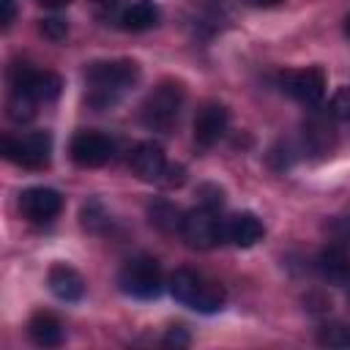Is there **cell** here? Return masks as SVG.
<instances>
[{"label": "cell", "mask_w": 350, "mask_h": 350, "mask_svg": "<svg viewBox=\"0 0 350 350\" xmlns=\"http://www.w3.org/2000/svg\"><path fill=\"white\" fill-rule=\"evenodd\" d=\"M139 82V63L129 57L115 60H96L85 71L88 85V104L96 109L115 107L134 85Z\"/></svg>", "instance_id": "6da1fadb"}, {"label": "cell", "mask_w": 350, "mask_h": 350, "mask_svg": "<svg viewBox=\"0 0 350 350\" xmlns=\"http://www.w3.org/2000/svg\"><path fill=\"white\" fill-rule=\"evenodd\" d=\"M170 293L178 304H183L200 314H213L227 301V293L219 282H213L197 271H189V268H178L170 276Z\"/></svg>", "instance_id": "7a4b0ae2"}, {"label": "cell", "mask_w": 350, "mask_h": 350, "mask_svg": "<svg viewBox=\"0 0 350 350\" xmlns=\"http://www.w3.org/2000/svg\"><path fill=\"white\" fill-rule=\"evenodd\" d=\"M183 98H186V90H183L180 82L167 79V82L156 85V88L145 96V101H142V107H139V120H142V126L150 129V131H170V129L175 126L178 115H180Z\"/></svg>", "instance_id": "3957f363"}, {"label": "cell", "mask_w": 350, "mask_h": 350, "mask_svg": "<svg viewBox=\"0 0 350 350\" xmlns=\"http://www.w3.org/2000/svg\"><path fill=\"white\" fill-rule=\"evenodd\" d=\"M118 284L126 295L139 298V301H150L164 287L161 265L148 254H137V257L126 260L123 268L118 271Z\"/></svg>", "instance_id": "277c9868"}, {"label": "cell", "mask_w": 350, "mask_h": 350, "mask_svg": "<svg viewBox=\"0 0 350 350\" xmlns=\"http://www.w3.org/2000/svg\"><path fill=\"white\" fill-rule=\"evenodd\" d=\"M180 235L191 249H213V246H219L227 238L224 235V219L219 216V208L200 202L197 208L183 213Z\"/></svg>", "instance_id": "5b68a950"}, {"label": "cell", "mask_w": 350, "mask_h": 350, "mask_svg": "<svg viewBox=\"0 0 350 350\" xmlns=\"http://www.w3.org/2000/svg\"><path fill=\"white\" fill-rule=\"evenodd\" d=\"M8 85L11 93L27 96L36 104L38 101H52L60 96L63 90V79L55 71H44V68H30V66H11L8 71Z\"/></svg>", "instance_id": "8992f818"}, {"label": "cell", "mask_w": 350, "mask_h": 350, "mask_svg": "<svg viewBox=\"0 0 350 350\" xmlns=\"http://www.w3.org/2000/svg\"><path fill=\"white\" fill-rule=\"evenodd\" d=\"M3 156L25 170H44L52 159V137L46 131H33L22 137H5L3 139Z\"/></svg>", "instance_id": "52a82bcc"}, {"label": "cell", "mask_w": 350, "mask_h": 350, "mask_svg": "<svg viewBox=\"0 0 350 350\" xmlns=\"http://www.w3.org/2000/svg\"><path fill=\"white\" fill-rule=\"evenodd\" d=\"M301 139H304V150L309 156H328L336 148V118L331 115V109L314 107L304 118Z\"/></svg>", "instance_id": "ba28073f"}, {"label": "cell", "mask_w": 350, "mask_h": 350, "mask_svg": "<svg viewBox=\"0 0 350 350\" xmlns=\"http://www.w3.org/2000/svg\"><path fill=\"white\" fill-rule=\"evenodd\" d=\"M279 85L287 96L306 107H317L320 98L325 96V74L320 68H298V71H284L279 77Z\"/></svg>", "instance_id": "9c48e42d"}, {"label": "cell", "mask_w": 350, "mask_h": 350, "mask_svg": "<svg viewBox=\"0 0 350 350\" xmlns=\"http://www.w3.org/2000/svg\"><path fill=\"white\" fill-rule=\"evenodd\" d=\"M68 153H71L74 164L93 170V167H104L115 156V142L98 131H79V134H74Z\"/></svg>", "instance_id": "30bf717a"}, {"label": "cell", "mask_w": 350, "mask_h": 350, "mask_svg": "<svg viewBox=\"0 0 350 350\" xmlns=\"http://www.w3.org/2000/svg\"><path fill=\"white\" fill-rule=\"evenodd\" d=\"M19 211L27 221L46 224L63 211V197H60V191H55L49 186H33L19 194Z\"/></svg>", "instance_id": "8fae6325"}, {"label": "cell", "mask_w": 350, "mask_h": 350, "mask_svg": "<svg viewBox=\"0 0 350 350\" xmlns=\"http://www.w3.org/2000/svg\"><path fill=\"white\" fill-rule=\"evenodd\" d=\"M227 123H230V112H227L224 104H219V101L202 104V107L197 109V115H194V142H197L200 148L216 145V142L224 137Z\"/></svg>", "instance_id": "7c38bea8"}, {"label": "cell", "mask_w": 350, "mask_h": 350, "mask_svg": "<svg viewBox=\"0 0 350 350\" xmlns=\"http://www.w3.org/2000/svg\"><path fill=\"white\" fill-rule=\"evenodd\" d=\"M129 164H131L134 175H137L139 180H148V183H159V180L164 178L167 167H170V164H167V156H164V148H161L159 142H153V139L139 142V145L134 148Z\"/></svg>", "instance_id": "4fadbf2b"}, {"label": "cell", "mask_w": 350, "mask_h": 350, "mask_svg": "<svg viewBox=\"0 0 350 350\" xmlns=\"http://www.w3.org/2000/svg\"><path fill=\"white\" fill-rule=\"evenodd\" d=\"M46 287H49V293L55 298H60L66 304H74V301H79L85 295V279H82V273L77 268L66 265V262H57V265L49 268Z\"/></svg>", "instance_id": "5bb4252c"}, {"label": "cell", "mask_w": 350, "mask_h": 350, "mask_svg": "<svg viewBox=\"0 0 350 350\" xmlns=\"http://www.w3.org/2000/svg\"><path fill=\"white\" fill-rule=\"evenodd\" d=\"M317 271L331 284H347V279H350V249L331 241L317 254Z\"/></svg>", "instance_id": "9a60e30c"}, {"label": "cell", "mask_w": 350, "mask_h": 350, "mask_svg": "<svg viewBox=\"0 0 350 350\" xmlns=\"http://www.w3.org/2000/svg\"><path fill=\"white\" fill-rule=\"evenodd\" d=\"M224 235H227V241H232L238 249H249V246H254L257 241H262L265 227H262V221H260L252 211H241V213H235V216H230V219L224 221Z\"/></svg>", "instance_id": "2e32d148"}, {"label": "cell", "mask_w": 350, "mask_h": 350, "mask_svg": "<svg viewBox=\"0 0 350 350\" xmlns=\"http://www.w3.org/2000/svg\"><path fill=\"white\" fill-rule=\"evenodd\" d=\"M159 19H161V8H159L153 0H137V3H131L129 8H123V14H120V27H123V30H131V33H142V30L156 27Z\"/></svg>", "instance_id": "e0dca14e"}, {"label": "cell", "mask_w": 350, "mask_h": 350, "mask_svg": "<svg viewBox=\"0 0 350 350\" xmlns=\"http://www.w3.org/2000/svg\"><path fill=\"white\" fill-rule=\"evenodd\" d=\"M27 334H30V339L38 347H60L63 345V336H66L60 320L55 314H49V312L33 314L30 323H27Z\"/></svg>", "instance_id": "ac0fdd59"}, {"label": "cell", "mask_w": 350, "mask_h": 350, "mask_svg": "<svg viewBox=\"0 0 350 350\" xmlns=\"http://www.w3.org/2000/svg\"><path fill=\"white\" fill-rule=\"evenodd\" d=\"M148 216H150V224L159 227L161 232H180L183 213H180L172 202H167V200H156V202H150Z\"/></svg>", "instance_id": "d6986e66"}, {"label": "cell", "mask_w": 350, "mask_h": 350, "mask_svg": "<svg viewBox=\"0 0 350 350\" xmlns=\"http://www.w3.org/2000/svg\"><path fill=\"white\" fill-rule=\"evenodd\" d=\"M317 342L323 347H350V328L345 323H328L317 328Z\"/></svg>", "instance_id": "ffe728a7"}, {"label": "cell", "mask_w": 350, "mask_h": 350, "mask_svg": "<svg viewBox=\"0 0 350 350\" xmlns=\"http://www.w3.org/2000/svg\"><path fill=\"white\" fill-rule=\"evenodd\" d=\"M33 115H36V101L33 98L19 96V93H11L8 96V118L14 123H27Z\"/></svg>", "instance_id": "44dd1931"}, {"label": "cell", "mask_w": 350, "mask_h": 350, "mask_svg": "<svg viewBox=\"0 0 350 350\" xmlns=\"http://www.w3.org/2000/svg\"><path fill=\"white\" fill-rule=\"evenodd\" d=\"M82 224L90 232H101L109 224V219H107V213H104V208H101L98 200H90V202L82 205Z\"/></svg>", "instance_id": "7402d4cb"}, {"label": "cell", "mask_w": 350, "mask_h": 350, "mask_svg": "<svg viewBox=\"0 0 350 350\" xmlns=\"http://www.w3.org/2000/svg\"><path fill=\"white\" fill-rule=\"evenodd\" d=\"M295 153H298V150H295L290 142H276V145L268 150V164H271L276 172H284V170L293 167Z\"/></svg>", "instance_id": "603a6c76"}, {"label": "cell", "mask_w": 350, "mask_h": 350, "mask_svg": "<svg viewBox=\"0 0 350 350\" xmlns=\"http://www.w3.org/2000/svg\"><path fill=\"white\" fill-rule=\"evenodd\" d=\"M331 115L336 120H350V88H336L331 96Z\"/></svg>", "instance_id": "cb8c5ba5"}, {"label": "cell", "mask_w": 350, "mask_h": 350, "mask_svg": "<svg viewBox=\"0 0 350 350\" xmlns=\"http://www.w3.org/2000/svg\"><path fill=\"white\" fill-rule=\"evenodd\" d=\"M41 33L44 36H49L52 41H60V38H66V33H68V25L63 22V19H44L41 22Z\"/></svg>", "instance_id": "d4e9b609"}, {"label": "cell", "mask_w": 350, "mask_h": 350, "mask_svg": "<svg viewBox=\"0 0 350 350\" xmlns=\"http://www.w3.org/2000/svg\"><path fill=\"white\" fill-rule=\"evenodd\" d=\"M200 197H202V205H213V208H221V202H224V191L211 183L200 186Z\"/></svg>", "instance_id": "484cf974"}, {"label": "cell", "mask_w": 350, "mask_h": 350, "mask_svg": "<svg viewBox=\"0 0 350 350\" xmlns=\"http://www.w3.org/2000/svg\"><path fill=\"white\" fill-rule=\"evenodd\" d=\"M16 19V0H0V27H11Z\"/></svg>", "instance_id": "4316f807"}, {"label": "cell", "mask_w": 350, "mask_h": 350, "mask_svg": "<svg viewBox=\"0 0 350 350\" xmlns=\"http://www.w3.org/2000/svg\"><path fill=\"white\" fill-rule=\"evenodd\" d=\"M167 347H186L189 345V334L183 328H170V334L161 339Z\"/></svg>", "instance_id": "83f0119b"}, {"label": "cell", "mask_w": 350, "mask_h": 350, "mask_svg": "<svg viewBox=\"0 0 350 350\" xmlns=\"http://www.w3.org/2000/svg\"><path fill=\"white\" fill-rule=\"evenodd\" d=\"M41 5H46V8H63V5H68L71 0H38Z\"/></svg>", "instance_id": "f1b7e54d"}, {"label": "cell", "mask_w": 350, "mask_h": 350, "mask_svg": "<svg viewBox=\"0 0 350 350\" xmlns=\"http://www.w3.org/2000/svg\"><path fill=\"white\" fill-rule=\"evenodd\" d=\"M254 3H257V5H279L282 0H254Z\"/></svg>", "instance_id": "f546056e"}, {"label": "cell", "mask_w": 350, "mask_h": 350, "mask_svg": "<svg viewBox=\"0 0 350 350\" xmlns=\"http://www.w3.org/2000/svg\"><path fill=\"white\" fill-rule=\"evenodd\" d=\"M345 30H347V36H350V16H347V22H345Z\"/></svg>", "instance_id": "4dcf8cb0"}, {"label": "cell", "mask_w": 350, "mask_h": 350, "mask_svg": "<svg viewBox=\"0 0 350 350\" xmlns=\"http://www.w3.org/2000/svg\"><path fill=\"white\" fill-rule=\"evenodd\" d=\"M345 287H347V301H350V279H347V284H345Z\"/></svg>", "instance_id": "1f68e13d"}, {"label": "cell", "mask_w": 350, "mask_h": 350, "mask_svg": "<svg viewBox=\"0 0 350 350\" xmlns=\"http://www.w3.org/2000/svg\"><path fill=\"white\" fill-rule=\"evenodd\" d=\"M96 3H115V0H96Z\"/></svg>", "instance_id": "d6a6232c"}]
</instances>
